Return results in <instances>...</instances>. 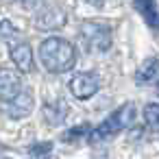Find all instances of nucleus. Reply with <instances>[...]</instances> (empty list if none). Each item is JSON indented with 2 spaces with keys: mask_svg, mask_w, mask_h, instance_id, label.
<instances>
[{
  "mask_svg": "<svg viewBox=\"0 0 159 159\" xmlns=\"http://www.w3.org/2000/svg\"><path fill=\"white\" fill-rule=\"evenodd\" d=\"M37 57L42 61V66L52 72V74H63L70 72L76 66V48L72 42L63 39V37H48L39 44Z\"/></svg>",
  "mask_w": 159,
  "mask_h": 159,
  "instance_id": "1",
  "label": "nucleus"
},
{
  "mask_svg": "<svg viewBox=\"0 0 159 159\" xmlns=\"http://www.w3.org/2000/svg\"><path fill=\"white\" fill-rule=\"evenodd\" d=\"M135 122V105L133 102H124L120 105L113 113H109L98 126L92 129V135H89V144H102L111 137H116L118 133H122L124 129L133 126Z\"/></svg>",
  "mask_w": 159,
  "mask_h": 159,
  "instance_id": "2",
  "label": "nucleus"
},
{
  "mask_svg": "<svg viewBox=\"0 0 159 159\" xmlns=\"http://www.w3.org/2000/svg\"><path fill=\"white\" fill-rule=\"evenodd\" d=\"M81 44L89 55H102L111 48V29L105 22L89 20L81 26Z\"/></svg>",
  "mask_w": 159,
  "mask_h": 159,
  "instance_id": "3",
  "label": "nucleus"
},
{
  "mask_svg": "<svg viewBox=\"0 0 159 159\" xmlns=\"http://www.w3.org/2000/svg\"><path fill=\"white\" fill-rule=\"evenodd\" d=\"M100 89V79L96 72H79L70 79V92L79 100H89Z\"/></svg>",
  "mask_w": 159,
  "mask_h": 159,
  "instance_id": "4",
  "label": "nucleus"
},
{
  "mask_svg": "<svg viewBox=\"0 0 159 159\" xmlns=\"http://www.w3.org/2000/svg\"><path fill=\"white\" fill-rule=\"evenodd\" d=\"M33 105H35L33 89L24 87V89H22V92H20L13 100L5 102V113H7V118H11V120H22V118L31 116Z\"/></svg>",
  "mask_w": 159,
  "mask_h": 159,
  "instance_id": "5",
  "label": "nucleus"
},
{
  "mask_svg": "<svg viewBox=\"0 0 159 159\" xmlns=\"http://www.w3.org/2000/svg\"><path fill=\"white\" fill-rule=\"evenodd\" d=\"M22 89H24V83H22L20 70L2 68V72H0V98H2V105L13 100Z\"/></svg>",
  "mask_w": 159,
  "mask_h": 159,
  "instance_id": "6",
  "label": "nucleus"
},
{
  "mask_svg": "<svg viewBox=\"0 0 159 159\" xmlns=\"http://www.w3.org/2000/svg\"><path fill=\"white\" fill-rule=\"evenodd\" d=\"M9 55L16 68L22 74H31L35 70V59H33V48L26 42H11L9 44Z\"/></svg>",
  "mask_w": 159,
  "mask_h": 159,
  "instance_id": "7",
  "label": "nucleus"
},
{
  "mask_svg": "<svg viewBox=\"0 0 159 159\" xmlns=\"http://www.w3.org/2000/svg\"><path fill=\"white\" fill-rule=\"evenodd\" d=\"M66 24V13L57 7H42L35 13V29L39 31H57Z\"/></svg>",
  "mask_w": 159,
  "mask_h": 159,
  "instance_id": "8",
  "label": "nucleus"
},
{
  "mask_svg": "<svg viewBox=\"0 0 159 159\" xmlns=\"http://www.w3.org/2000/svg\"><path fill=\"white\" fill-rule=\"evenodd\" d=\"M159 81V59L157 57H146L139 68L135 70V83L137 85H148Z\"/></svg>",
  "mask_w": 159,
  "mask_h": 159,
  "instance_id": "9",
  "label": "nucleus"
},
{
  "mask_svg": "<svg viewBox=\"0 0 159 159\" xmlns=\"http://www.w3.org/2000/svg\"><path fill=\"white\" fill-rule=\"evenodd\" d=\"M133 9L142 16V20L150 29H159V11L155 0H133Z\"/></svg>",
  "mask_w": 159,
  "mask_h": 159,
  "instance_id": "10",
  "label": "nucleus"
},
{
  "mask_svg": "<svg viewBox=\"0 0 159 159\" xmlns=\"http://www.w3.org/2000/svg\"><path fill=\"white\" fill-rule=\"evenodd\" d=\"M66 116H68V109L63 102H46L44 105V118L50 124H61Z\"/></svg>",
  "mask_w": 159,
  "mask_h": 159,
  "instance_id": "11",
  "label": "nucleus"
},
{
  "mask_svg": "<svg viewBox=\"0 0 159 159\" xmlns=\"http://www.w3.org/2000/svg\"><path fill=\"white\" fill-rule=\"evenodd\" d=\"M92 129H94V126H89V124H76L74 129H70V131H66V133H63V139H66V142H81V139H89Z\"/></svg>",
  "mask_w": 159,
  "mask_h": 159,
  "instance_id": "12",
  "label": "nucleus"
},
{
  "mask_svg": "<svg viewBox=\"0 0 159 159\" xmlns=\"http://www.w3.org/2000/svg\"><path fill=\"white\" fill-rule=\"evenodd\" d=\"M142 113H144V122L150 129H159V102H148Z\"/></svg>",
  "mask_w": 159,
  "mask_h": 159,
  "instance_id": "13",
  "label": "nucleus"
},
{
  "mask_svg": "<svg viewBox=\"0 0 159 159\" xmlns=\"http://www.w3.org/2000/svg\"><path fill=\"white\" fill-rule=\"evenodd\" d=\"M52 142H35L33 146H29V155L31 157H48L50 152H52Z\"/></svg>",
  "mask_w": 159,
  "mask_h": 159,
  "instance_id": "14",
  "label": "nucleus"
},
{
  "mask_svg": "<svg viewBox=\"0 0 159 159\" xmlns=\"http://www.w3.org/2000/svg\"><path fill=\"white\" fill-rule=\"evenodd\" d=\"M5 5H20L26 11H37L44 7V0H2Z\"/></svg>",
  "mask_w": 159,
  "mask_h": 159,
  "instance_id": "15",
  "label": "nucleus"
},
{
  "mask_svg": "<svg viewBox=\"0 0 159 159\" xmlns=\"http://www.w3.org/2000/svg\"><path fill=\"white\" fill-rule=\"evenodd\" d=\"M11 35H16V31L11 29V22L9 20H2V39L5 42H11Z\"/></svg>",
  "mask_w": 159,
  "mask_h": 159,
  "instance_id": "16",
  "label": "nucleus"
},
{
  "mask_svg": "<svg viewBox=\"0 0 159 159\" xmlns=\"http://www.w3.org/2000/svg\"><path fill=\"white\" fill-rule=\"evenodd\" d=\"M87 5H92V7H96V9H102L105 7V0H85Z\"/></svg>",
  "mask_w": 159,
  "mask_h": 159,
  "instance_id": "17",
  "label": "nucleus"
},
{
  "mask_svg": "<svg viewBox=\"0 0 159 159\" xmlns=\"http://www.w3.org/2000/svg\"><path fill=\"white\" fill-rule=\"evenodd\" d=\"M157 92H159V81H157Z\"/></svg>",
  "mask_w": 159,
  "mask_h": 159,
  "instance_id": "18",
  "label": "nucleus"
}]
</instances>
